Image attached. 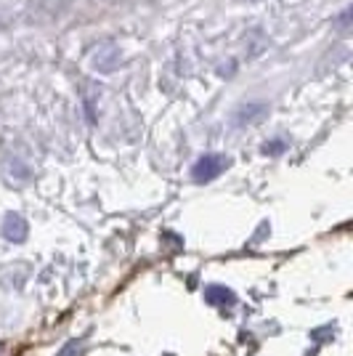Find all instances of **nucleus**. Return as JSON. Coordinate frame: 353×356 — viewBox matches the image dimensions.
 Instances as JSON below:
<instances>
[{"label":"nucleus","mask_w":353,"mask_h":356,"mask_svg":"<svg viewBox=\"0 0 353 356\" xmlns=\"http://www.w3.org/2000/svg\"><path fill=\"white\" fill-rule=\"evenodd\" d=\"M223 168H226V160L221 154H207V157H202L199 163L194 165V178L197 181H210V178L218 176Z\"/></svg>","instance_id":"f257e3e1"}]
</instances>
